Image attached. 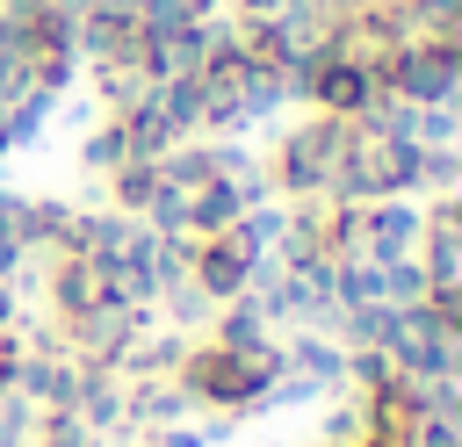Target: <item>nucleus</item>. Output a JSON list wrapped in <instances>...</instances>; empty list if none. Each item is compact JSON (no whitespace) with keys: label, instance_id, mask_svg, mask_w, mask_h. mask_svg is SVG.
<instances>
[{"label":"nucleus","instance_id":"f03ea898","mask_svg":"<svg viewBox=\"0 0 462 447\" xmlns=\"http://www.w3.org/2000/svg\"><path fill=\"white\" fill-rule=\"evenodd\" d=\"M253 260H260V252H245V245H238V231H217V238H195L188 281H195L209 303H231V296H245V288H253Z\"/></svg>","mask_w":462,"mask_h":447},{"label":"nucleus","instance_id":"0eeeda50","mask_svg":"<svg viewBox=\"0 0 462 447\" xmlns=\"http://www.w3.org/2000/svg\"><path fill=\"white\" fill-rule=\"evenodd\" d=\"M123 159H130L123 123H116V115H108V123H94V130H87V144H79V166H87V173H116Z\"/></svg>","mask_w":462,"mask_h":447},{"label":"nucleus","instance_id":"f257e3e1","mask_svg":"<svg viewBox=\"0 0 462 447\" xmlns=\"http://www.w3.org/2000/svg\"><path fill=\"white\" fill-rule=\"evenodd\" d=\"M339 144H346V123H339V115H310V123H296V130L274 137V151H267L260 173H267L274 195H325Z\"/></svg>","mask_w":462,"mask_h":447},{"label":"nucleus","instance_id":"6e6552de","mask_svg":"<svg viewBox=\"0 0 462 447\" xmlns=\"http://www.w3.org/2000/svg\"><path fill=\"white\" fill-rule=\"evenodd\" d=\"M14 368H22V339H14V332H0V397L14 389Z\"/></svg>","mask_w":462,"mask_h":447},{"label":"nucleus","instance_id":"1a4fd4ad","mask_svg":"<svg viewBox=\"0 0 462 447\" xmlns=\"http://www.w3.org/2000/svg\"><path fill=\"white\" fill-rule=\"evenodd\" d=\"M224 0H173V14H188V22H209Z\"/></svg>","mask_w":462,"mask_h":447},{"label":"nucleus","instance_id":"7ed1b4c3","mask_svg":"<svg viewBox=\"0 0 462 447\" xmlns=\"http://www.w3.org/2000/svg\"><path fill=\"white\" fill-rule=\"evenodd\" d=\"M419 224H426V216H419L411 202H397V195H390V202H361V238H354V252L375 260V267H383V260H411Z\"/></svg>","mask_w":462,"mask_h":447},{"label":"nucleus","instance_id":"20e7f679","mask_svg":"<svg viewBox=\"0 0 462 447\" xmlns=\"http://www.w3.org/2000/svg\"><path fill=\"white\" fill-rule=\"evenodd\" d=\"M43 296H51V310H58V317H87L94 303H108V281H101V267H94V260L58 252V267L43 274Z\"/></svg>","mask_w":462,"mask_h":447},{"label":"nucleus","instance_id":"39448f33","mask_svg":"<svg viewBox=\"0 0 462 447\" xmlns=\"http://www.w3.org/2000/svg\"><path fill=\"white\" fill-rule=\"evenodd\" d=\"M238 216H245L238 180H209V187H195V195H188V238H217V231H231Z\"/></svg>","mask_w":462,"mask_h":447},{"label":"nucleus","instance_id":"423d86ee","mask_svg":"<svg viewBox=\"0 0 462 447\" xmlns=\"http://www.w3.org/2000/svg\"><path fill=\"white\" fill-rule=\"evenodd\" d=\"M152 195H159V159H123V166L108 173V202H116L123 216H144Z\"/></svg>","mask_w":462,"mask_h":447}]
</instances>
